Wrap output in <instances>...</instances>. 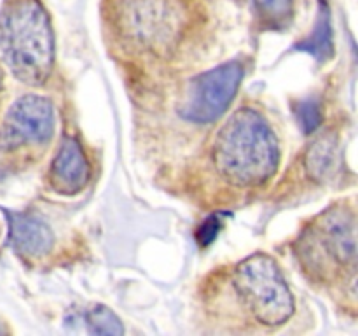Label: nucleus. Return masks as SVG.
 <instances>
[{
    "instance_id": "obj_4",
    "label": "nucleus",
    "mask_w": 358,
    "mask_h": 336,
    "mask_svg": "<svg viewBox=\"0 0 358 336\" xmlns=\"http://www.w3.org/2000/svg\"><path fill=\"white\" fill-rule=\"evenodd\" d=\"M234 287L257 321L283 324L294 312V300L282 272L269 255L254 254L234 272Z\"/></svg>"
},
{
    "instance_id": "obj_12",
    "label": "nucleus",
    "mask_w": 358,
    "mask_h": 336,
    "mask_svg": "<svg viewBox=\"0 0 358 336\" xmlns=\"http://www.w3.org/2000/svg\"><path fill=\"white\" fill-rule=\"evenodd\" d=\"M86 324L90 332L94 335H122V324L114 312L108 310L107 307H94L87 312Z\"/></svg>"
},
{
    "instance_id": "obj_10",
    "label": "nucleus",
    "mask_w": 358,
    "mask_h": 336,
    "mask_svg": "<svg viewBox=\"0 0 358 336\" xmlns=\"http://www.w3.org/2000/svg\"><path fill=\"white\" fill-rule=\"evenodd\" d=\"M294 49L303 52H310V55L315 56L318 62H324V59L331 58L332 55L331 9H329V6L325 4V0H320L317 24H315L311 35L304 38V41H301L299 44H296V48Z\"/></svg>"
},
{
    "instance_id": "obj_9",
    "label": "nucleus",
    "mask_w": 358,
    "mask_h": 336,
    "mask_svg": "<svg viewBox=\"0 0 358 336\" xmlns=\"http://www.w3.org/2000/svg\"><path fill=\"white\" fill-rule=\"evenodd\" d=\"M9 245L27 258H38L51 251L52 231L41 217L28 212H6Z\"/></svg>"
},
{
    "instance_id": "obj_8",
    "label": "nucleus",
    "mask_w": 358,
    "mask_h": 336,
    "mask_svg": "<svg viewBox=\"0 0 358 336\" xmlns=\"http://www.w3.org/2000/svg\"><path fill=\"white\" fill-rule=\"evenodd\" d=\"M320 234L329 255L339 265L355 268L357 262V233L355 219L343 210H329L322 216Z\"/></svg>"
},
{
    "instance_id": "obj_5",
    "label": "nucleus",
    "mask_w": 358,
    "mask_h": 336,
    "mask_svg": "<svg viewBox=\"0 0 358 336\" xmlns=\"http://www.w3.org/2000/svg\"><path fill=\"white\" fill-rule=\"evenodd\" d=\"M243 66L227 62L210 72L196 77L180 108L185 119L194 122H212L229 107L240 88Z\"/></svg>"
},
{
    "instance_id": "obj_13",
    "label": "nucleus",
    "mask_w": 358,
    "mask_h": 336,
    "mask_svg": "<svg viewBox=\"0 0 358 336\" xmlns=\"http://www.w3.org/2000/svg\"><path fill=\"white\" fill-rule=\"evenodd\" d=\"M262 18L275 24H282L292 16V0H254Z\"/></svg>"
},
{
    "instance_id": "obj_6",
    "label": "nucleus",
    "mask_w": 358,
    "mask_h": 336,
    "mask_svg": "<svg viewBox=\"0 0 358 336\" xmlns=\"http://www.w3.org/2000/svg\"><path fill=\"white\" fill-rule=\"evenodd\" d=\"M55 112L44 97L20 98L7 112L0 133V144L6 149H16L24 144H44L52 135Z\"/></svg>"
},
{
    "instance_id": "obj_2",
    "label": "nucleus",
    "mask_w": 358,
    "mask_h": 336,
    "mask_svg": "<svg viewBox=\"0 0 358 336\" xmlns=\"http://www.w3.org/2000/svg\"><path fill=\"white\" fill-rule=\"evenodd\" d=\"M55 41L38 0H14L0 13V59L24 84L38 86L51 74Z\"/></svg>"
},
{
    "instance_id": "obj_16",
    "label": "nucleus",
    "mask_w": 358,
    "mask_h": 336,
    "mask_svg": "<svg viewBox=\"0 0 358 336\" xmlns=\"http://www.w3.org/2000/svg\"><path fill=\"white\" fill-rule=\"evenodd\" d=\"M0 88H2V70H0Z\"/></svg>"
},
{
    "instance_id": "obj_1",
    "label": "nucleus",
    "mask_w": 358,
    "mask_h": 336,
    "mask_svg": "<svg viewBox=\"0 0 358 336\" xmlns=\"http://www.w3.org/2000/svg\"><path fill=\"white\" fill-rule=\"evenodd\" d=\"M278 142L266 119L252 108H240L217 135L213 160L227 181L257 186L278 167Z\"/></svg>"
},
{
    "instance_id": "obj_15",
    "label": "nucleus",
    "mask_w": 358,
    "mask_h": 336,
    "mask_svg": "<svg viewBox=\"0 0 358 336\" xmlns=\"http://www.w3.org/2000/svg\"><path fill=\"white\" fill-rule=\"evenodd\" d=\"M219 227H220L219 217H210V219L206 220V223H203V226L198 230L199 244H203V245L210 244V241H212L213 238H215V234H217V231H219Z\"/></svg>"
},
{
    "instance_id": "obj_14",
    "label": "nucleus",
    "mask_w": 358,
    "mask_h": 336,
    "mask_svg": "<svg viewBox=\"0 0 358 336\" xmlns=\"http://www.w3.org/2000/svg\"><path fill=\"white\" fill-rule=\"evenodd\" d=\"M296 115L304 133H311L320 126L322 108L320 104L315 100H304L296 105Z\"/></svg>"
},
{
    "instance_id": "obj_3",
    "label": "nucleus",
    "mask_w": 358,
    "mask_h": 336,
    "mask_svg": "<svg viewBox=\"0 0 358 336\" xmlns=\"http://www.w3.org/2000/svg\"><path fill=\"white\" fill-rule=\"evenodd\" d=\"M122 34L152 51H166L180 41L189 20L184 0H114Z\"/></svg>"
},
{
    "instance_id": "obj_11",
    "label": "nucleus",
    "mask_w": 358,
    "mask_h": 336,
    "mask_svg": "<svg viewBox=\"0 0 358 336\" xmlns=\"http://www.w3.org/2000/svg\"><path fill=\"white\" fill-rule=\"evenodd\" d=\"M336 161V140L331 135L318 139L304 156V168L310 178L313 181H324L331 174Z\"/></svg>"
},
{
    "instance_id": "obj_7",
    "label": "nucleus",
    "mask_w": 358,
    "mask_h": 336,
    "mask_svg": "<svg viewBox=\"0 0 358 336\" xmlns=\"http://www.w3.org/2000/svg\"><path fill=\"white\" fill-rule=\"evenodd\" d=\"M91 177V168L76 139H65L51 164V184L62 195L83 191Z\"/></svg>"
}]
</instances>
